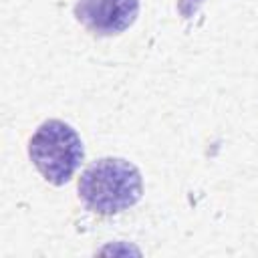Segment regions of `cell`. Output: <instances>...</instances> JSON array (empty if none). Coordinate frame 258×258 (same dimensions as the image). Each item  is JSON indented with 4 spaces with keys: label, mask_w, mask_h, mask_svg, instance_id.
<instances>
[{
    "label": "cell",
    "mask_w": 258,
    "mask_h": 258,
    "mask_svg": "<svg viewBox=\"0 0 258 258\" xmlns=\"http://www.w3.org/2000/svg\"><path fill=\"white\" fill-rule=\"evenodd\" d=\"M143 179L139 169L121 157H103L89 165L79 179V198L97 214L113 216L141 200Z\"/></svg>",
    "instance_id": "1"
},
{
    "label": "cell",
    "mask_w": 258,
    "mask_h": 258,
    "mask_svg": "<svg viewBox=\"0 0 258 258\" xmlns=\"http://www.w3.org/2000/svg\"><path fill=\"white\" fill-rule=\"evenodd\" d=\"M28 155L40 175L52 183H67L85 157V147L79 133L58 119H48L38 125L28 141Z\"/></svg>",
    "instance_id": "2"
},
{
    "label": "cell",
    "mask_w": 258,
    "mask_h": 258,
    "mask_svg": "<svg viewBox=\"0 0 258 258\" xmlns=\"http://www.w3.org/2000/svg\"><path fill=\"white\" fill-rule=\"evenodd\" d=\"M139 14V0H77L75 16L93 34L111 36L127 30Z\"/></svg>",
    "instance_id": "3"
}]
</instances>
